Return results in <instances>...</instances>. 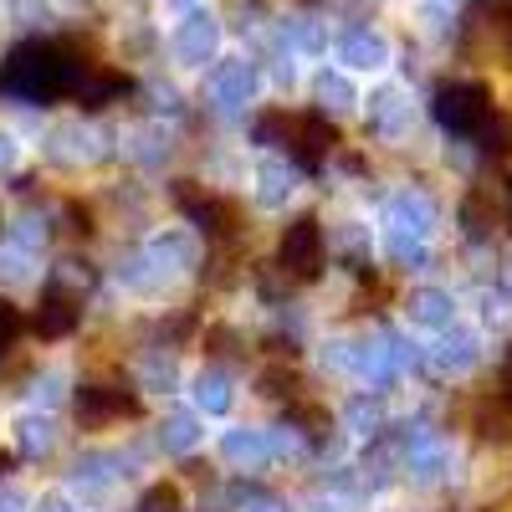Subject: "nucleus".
I'll return each mask as SVG.
<instances>
[{
    "label": "nucleus",
    "mask_w": 512,
    "mask_h": 512,
    "mask_svg": "<svg viewBox=\"0 0 512 512\" xmlns=\"http://www.w3.org/2000/svg\"><path fill=\"white\" fill-rule=\"evenodd\" d=\"M93 77V67L82 62L67 41H26V47H16L6 57V72H0V82H6L11 93L21 98H77L82 82Z\"/></svg>",
    "instance_id": "nucleus-1"
},
{
    "label": "nucleus",
    "mask_w": 512,
    "mask_h": 512,
    "mask_svg": "<svg viewBox=\"0 0 512 512\" xmlns=\"http://www.w3.org/2000/svg\"><path fill=\"white\" fill-rule=\"evenodd\" d=\"M256 134H262V139H272V134H282V144L277 149H287L297 164H303V169H318L323 164V154L333 149V123H323L318 113H267L262 123H256Z\"/></svg>",
    "instance_id": "nucleus-2"
},
{
    "label": "nucleus",
    "mask_w": 512,
    "mask_h": 512,
    "mask_svg": "<svg viewBox=\"0 0 512 512\" xmlns=\"http://www.w3.org/2000/svg\"><path fill=\"white\" fill-rule=\"evenodd\" d=\"M436 123L446 134H461V139H477L492 128V93L482 82H446L436 93Z\"/></svg>",
    "instance_id": "nucleus-3"
},
{
    "label": "nucleus",
    "mask_w": 512,
    "mask_h": 512,
    "mask_svg": "<svg viewBox=\"0 0 512 512\" xmlns=\"http://www.w3.org/2000/svg\"><path fill=\"white\" fill-rule=\"evenodd\" d=\"M277 262L287 277L297 282H313L318 267H323V226L313 216H297L287 231H282V246H277Z\"/></svg>",
    "instance_id": "nucleus-4"
},
{
    "label": "nucleus",
    "mask_w": 512,
    "mask_h": 512,
    "mask_svg": "<svg viewBox=\"0 0 512 512\" xmlns=\"http://www.w3.org/2000/svg\"><path fill=\"white\" fill-rule=\"evenodd\" d=\"M139 410L144 405L128 390H108V384H88V390H77V420L93 425V431H103V425H113V420L139 415Z\"/></svg>",
    "instance_id": "nucleus-5"
},
{
    "label": "nucleus",
    "mask_w": 512,
    "mask_h": 512,
    "mask_svg": "<svg viewBox=\"0 0 512 512\" xmlns=\"http://www.w3.org/2000/svg\"><path fill=\"white\" fill-rule=\"evenodd\" d=\"M82 318V303L67 292V287H47L41 292V308H36V333L41 338H67Z\"/></svg>",
    "instance_id": "nucleus-6"
},
{
    "label": "nucleus",
    "mask_w": 512,
    "mask_h": 512,
    "mask_svg": "<svg viewBox=\"0 0 512 512\" xmlns=\"http://www.w3.org/2000/svg\"><path fill=\"white\" fill-rule=\"evenodd\" d=\"M180 200H185V210L200 221V231H210V236H226L231 226H236V205L231 200H216V195H195L190 190V180H180Z\"/></svg>",
    "instance_id": "nucleus-7"
},
{
    "label": "nucleus",
    "mask_w": 512,
    "mask_h": 512,
    "mask_svg": "<svg viewBox=\"0 0 512 512\" xmlns=\"http://www.w3.org/2000/svg\"><path fill=\"white\" fill-rule=\"evenodd\" d=\"M139 512H180V487H154L144 502H139Z\"/></svg>",
    "instance_id": "nucleus-8"
},
{
    "label": "nucleus",
    "mask_w": 512,
    "mask_h": 512,
    "mask_svg": "<svg viewBox=\"0 0 512 512\" xmlns=\"http://www.w3.org/2000/svg\"><path fill=\"white\" fill-rule=\"evenodd\" d=\"M16 338H21V313L11 303H0V354H6Z\"/></svg>",
    "instance_id": "nucleus-9"
},
{
    "label": "nucleus",
    "mask_w": 512,
    "mask_h": 512,
    "mask_svg": "<svg viewBox=\"0 0 512 512\" xmlns=\"http://www.w3.org/2000/svg\"><path fill=\"white\" fill-rule=\"evenodd\" d=\"M502 390H507V400H512V354H507V369H502Z\"/></svg>",
    "instance_id": "nucleus-10"
},
{
    "label": "nucleus",
    "mask_w": 512,
    "mask_h": 512,
    "mask_svg": "<svg viewBox=\"0 0 512 512\" xmlns=\"http://www.w3.org/2000/svg\"><path fill=\"white\" fill-rule=\"evenodd\" d=\"M507 221H512V185H507Z\"/></svg>",
    "instance_id": "nucleus-11"
},
{
    "label": "nucleus",
    "mask_w": 512,
    "mask_h": 512,
    "mask_svg": "<svg viewBox=\"0 0 512 512\" xmlns=\"http://www.w3.org/2000/svg\"><path fill=\"white\" fill-rule=\"evenodd\" d=\"M507 57H512V26H507Z\"/></svg>",
    "instance_id": "nucleus-12"
}]
</instances>
